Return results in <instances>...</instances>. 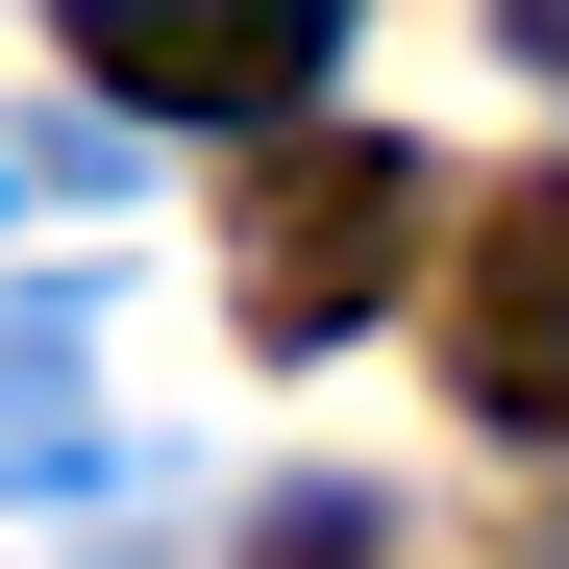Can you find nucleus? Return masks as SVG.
Listing matches in <instances>:
<instances>
[{
    "mask_svg": "<svg viewBox=\"0 0 569 569\" xmlns=\"http://www.w3.org/2000/svg\"><path fill=\"white\" fill-rule=\"evenodd\" d=\"M496 50H520V74H545V100H569V0H496Z\"/></svg>",
    "mask_w": 569,
    "mask_h": 569,
    "instance_id": "423d86ee",
    "label": "nucleus"
},
{
    "mask_svg": "<svg viewBox=\"0 0 569 569\" xmlns=\"http://www.w3.org/2000/svg\"><path fill=\"white\" fill-rule=\"evenodd\" d=\"M397 272H421V149H397V124L248 149V199H223V322H248V347H347Z\"/></svg>",
    "mask_w": 569,
    "mask_h": 569,
    "instance_id": "f257e3e1",
    "label": "nucleus"
},
{
    "mask_svg": "<svg viewBox=\"0 0 569 569\" xmlns=\"http://www.w3.org/2000/svg\"><path fill=\"white\" fill-rule=\"evenodd\" d=\"M100 446V298H0V470Z\"/></svg>",
    "mask_w": 569,
    "mask_h": 569,
    "instance_id": "20e7f679",
    "label": "nucleus"
},
{
    "mask_svg": "<svg viewBox=\"0 0 569 569\" xmlns=\"http://www.w3.org/2000/svg\"><path fill=\"white\" fill-rule=\"evenodd\" d=\"M347 50V0H74V74L124 124H298Z\"/></svg>",
    "mask_w": 569,
    "mask_h": 569,
    "instance_id": "f03ea898",
    "label": "nucleus"
},
{
    "mask_svg": "<svg viewBox=\"0 0 569 569\" xmlns=\"http://www.w3.org/2000/svg\"><path fill=\"white\" fill-rule=\"evenodd\" d=\"M371 545H397L371 496H272V545H248V569H371Z\"/></svg>",
    "mask_w": 569,
    "mask_h": 569,
    "instance_id": "39448f33",
    "label": "nucleus"
},
{
    "mask_svg": "<svg viewBox=\"0 0 569 569\" xmlns=\"http://www.w3.org/2000/svg\"><path fill=\"white\" fill-rule=\"evenodd\" d=\"M446 397L496 446H569V173H520L470 223V298H446Z\"/></svg>",
    "mask_w": 569,
    "mask_h": 569,
    "instance_id": "7ed1b4c3",
    "label": "nucleus"
}]
</instances>
